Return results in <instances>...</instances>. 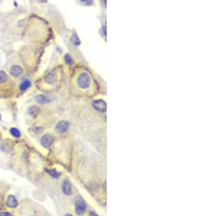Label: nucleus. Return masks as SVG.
Returning a JSON list of instances; mask_svg holds the SVG:
<instances>
[{"label": "nucleus", "mask_w": 218, "mask_h": 216, "mask_svg": "<svg viewBox=\"0 0 218 216\" xmlns=\"http://www.w3.org/2000/svg\"><path fill=\"white\" fill-rule=\"evenodd\" d=\"M10 134L13 136L16 137V138H19L21 137V132L18 130V129L16 128H12L10 130Z\"/></svg>", "instance_id": "ddd939ff"}, {"label": "nucleus", "mask_w": 218, "mask_h": 216, "mask_svg": "<svg viewBox=\"0 0 218 216\" xmlns=\"http://www.w3.org/2000/svg\"><path fill=\"white\" fill-rule=\"evenodd\" d=\"M91 84V78L87 72H82L77 77V85L83 90L89 88Z\"/></svg>", "instance_id": "f257e3e1"}, {"label": "nucleus", "mask_w": 218, "mask_h": 216, "mask_svg": "<svg viewBox=\"0 0 218 216\" xmlns=\"http://www.w3.org/2000/svg\"><path fill=\"white\" fill-rule=\"evenodd\" d=\"M79 1H82V2L87 3V4H90V3H89V1H92V0H79Z\"/></svg>", "instance_id": "a211bd4d"}, {"label": "nucleus", "mask_w": 218, "mask_h": 216, "mask_svg": "<svg viewBox=\"0 0 218 216\" xmlns=\"http://www.w3.org/2000/svg\"><path fill=\"white\" fill-rule=\"evenodd\" d=\"M75 210L78 215H83L86 211V204L82 199H79L75 202Z\"/></svg>", "instance_id": "f03ea898"}, {"label": "nucleus", "mask_w": 218, "mask_h": 216, "mask_svg": "<svg viewBox=\"0 0 218 216\" xmlns=\"http://www.w3.org/2000/svg\"><path fill=\"white\" fill-rule=\"evenodd\" d=\"M35 99L38 103H41V104H45V103H47L50 102L49 98L44 95H36V96H35Z\"/></svg>", "instance_id": "9d476101"}, {"label": "nucleus", "mask_w": 218, "mask_h": 216, "mask_svg": "<svg viewBox=\"0 0 218 216\" xmlns=\"http://www.w3.org/2000/svg\"><path fill=\"white\" fill-rule=\"evenodd\" d=\"M62 190H63V192L65 195L69 196L71 194V184L68 179L64 180V181L63 182Z\"/></svg>", "instance_id": "423d86ee"}, {"label": "nucleus", "mask_w": 218, "mask_h": 216, "mask_svg": "<svg viewBox=\"0 0 218 216\" xmlns=\"http://www.w3.org/2000/svg\"><path fill=\"white\" fill-rule=\"evenodd\" d=\"M1 114H0V120H1Z\"/></svg>", "instance_id": "6ab92c4d"}, {"label": "nucleus", "mask_w": 218, "mask_h": 216, "mask_svg": "<svg viewBox=\"0 0 218 216\" xmlns=\"http://www.w3.org/2000/svg\"><path fill=\"white\" fill-rule=\"evenodd\" d=\"M47 173H49V175H50V176H52V177H55V178H57V177H60V173H59V172H57L55 170H47Z\"/></svg>", "instance_id": "4468645a"}, {"label": "nucleus", "mask_w": 218, "mask_h": 216, "mask_svg": "<svg viewBox=\"0 0 218 216\" xmlns=\"http://www.w3.org/2000/svg\"><path fill=\"white\" fill-rule=\"evenodd\" d=\"M31 86V83L29 80H24V81L20 85V90L22 91L26 90L28 88H29Z\"/></svg>", "instance_id": "9b49d317"}, {"label": "nucleus", "mask_w": 218, "mask_h": 216, "mask_svg": "<svg viewBox=\"0 0 218 216\" xmlns=\"http://www.w3.org/2000/svg\"><path fill=\"white\" fill-rule=\"evenodd\" d=\"M39 112V108L37 106H32L29 110V114L31 117H35L38 114Z\"/></svg>", "instance_id": "f8f14e48"}, {"label": "nucleus", "mask_w": 218, "mask_h": 216, "mask_svg": "<svg viewBox=\"0 0 218 216\" xmlns=\"http://www.w3.org/2000/svg\"><path fill=\"white\" fill-rule=\"evenodd\" d=\"M18 205V200H16V197L13 195H10L7 197V206L10 208H15Z\"/></svg>", "instance_id": "0eeeda50"}, {"label": "nucleus", "mask_w": 218, "mask_h": 216, "mask_svg": "<svg viewBox=\"0 0 218 216\" xmlns=\"http://www.w3.org/2000/svg\"><path fill=\"white\" fill-rule=\"evenodd\" d=\"M0 215H12V214L10 213V212H1V213H0Z\"/></svg>", "instance_id": "f3484780"}, {"label": "nucleus", "mask_w": 218, "mask_h": 216, "mask_svg": "<svg viewBox=\"0 0 218 216\" xmlns=\"http://www.w3.org/2000/svg\"><path fill=\"white\" fill-rule=\"evenodd\" d=\"M64 61L65 62V63H67L68 65H71V63H73V60H72V58L68 54H66L64 56Z\"/></svg>", "instance_id": "dca6fc26"}, {"label": "nucleus", "mask_w": 218, "mask_h": 216, "mask_svg": "<svg viewBox=\"0 0 218 216\" xmlns=\"http://www.w3.org/2000/svg\"><path fill=\"white\" fill-rule=\"evenodd\" d=\"M68 127H69V124H68V122L65 121H60L56 125L55 130H56V131L58 132V133H63L68 130Z\"/></svg>", "instance_id": "39448f33"}, {"label": "nucleus", "mask_w": 218, "mask_h": 216, "mask_svg": "<svg viewBox=\"0 0 218 216\" xmlns=\"http://www.w3.org/2000/svg\"><path fill=\"white\" fill-rule=\"evenodd\" d=\"M7 80V75L3 71H0V82H4Z\"/></svg>", "instance_id": "2eb2a0df"}, {"label": "nucleus", "mask_w": 218, "mask_h": 216, "mask_svg": "<svg viewBox=\"0 0 218 216\" xmlns=\"http://www.w3.org/2000/svg\"><path fill=\"white\" fill-rule=\"evenodd\" d=\"M0 139H1V135H0Z\"/></svg>", "instance_id": "aec40b11"}, {"label": "nucleus", "mask_w": 218, "mask_h": 216, "mask_svg": "<svg viewBox=\"0 0 218 216\" xmlns=\"http://www.w3.org/2000/svg\"><path fill=\"white\" fill-rule=\"evenodd\" d=\"M54 142V137L50 134H45L41 138V144L44 148H48Z\"/></svg>", "instance_id": "7ed1b4c3"}, {"label": "nucleus", "mask_w": 218, "mask_h": 216, "mask_svg": "<svg viewBox=\"0 0 218 216\" xmlns=\"http://www.w3.org/2000/svg\"><path fill=\"white\" fill-rule=\"evenodd\" d=\"M93 108L98 111L104 112L106 111V103L103 100H97L93 102Z\"/></svg>", "instance_id": "20e7f679"}, {"label": "nucleus", "mask_w": 218, "mask_h": 216, "mask_svg": "<svg viewBox=\"0 0 218 216\" xmlns=\"http://www.w3.org/2000/svg\"><path fill=\"white\" fill-rule=\"evenodd\" d=\"M23 73V68L19 66H13L10 68V73L12 76H19L20 75L22 74Z\"/></svg>", "instance_id": "6e6552de"}, {"label": "nucleus", "mask_w": 218, "mask_h": 216, "mask_svg": "<svg viewBox=\"0 0 218 216\" xmlns=\"http://www.w3.org/2000/svg\"><path fill=\"white\" fill-rule=\"evenodd\" d=\"M57 79H58V76L55 73H50L45 77V82L49 85H53L56 82Z\"/></svg>", "instance_id": "1a4fd4ad"}]
</instances>
